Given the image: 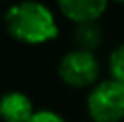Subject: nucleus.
<instances>
[{
	"label": "nucleus",
	"mask_w": 124,
	"mask_h": 122,
	"mask_svg": "<svg viewBox=\"0 0 124 122\" xmlns=\"http://www.w3.org/2000/svg\"><path fill=\"white\" fill-rule=\"evenodd\" d=\"M4 22L9 36L25 45L52 41L59 32L52 11L36 0H22L13 4L6 13Z\"/></svg>",
	"instance_id": "f257e3e1"
},
{
	"label": "nucleus",
	"mask_w": 124,
	"mask_h": 122,
	"mask_svg": "<svg viewBox=\"0 0 124 122\" xmlns=\"http://www.w3.org/2000/svg\"><path fill=\"white\" fill-rule=\"evenodd\" d=\"M86 111L93 122H121L124 119V85L108 79L88 93Z\"/></svg>",
	"instance_id": "f03ea898"
},
{
	"label": "nucleus",
	"mask_w": 124,
	"mask_h": 122,
	"mask_svg": "<svg viewBox=\"0 0 124 122\" xmlns=\"http://www.w3.org/2000/svg\"><path fill=\"white\" fill-rule=\"evenodd\" d=\"M99 61L88 50H70L58 65V75L65 85L72 88H86L99 77Z\"/></svg>",
	"instance_id": "7ed1b4c3"
},
{
	"label": "nucleus",
	"mask_w": 124,
	"mask_h": 122,
	"mask_svg": "<svg viewBox=\"0 0 124 122\" xmlns=\"http://www.w3.org/2000/svg\"><path fill=\"white\" fill-rule=\"evenodd\" d=\"M56 2L59 11L78 25L97 22L108 7V0H56Z\"/></svg>",
	"instance_id": "20e7f679"
},
{
	"label": "nucleus",
	"mask_w": 124,
	"mask_h": 122,
	"mask_svg": "<svg viewBox=\"0 0 124 122\" xmlns=\"http://www.w3.org/2000/svg\"><path fill=\"white\" fill-rule=\"evenodd\" d=\"M34 113L31 99L22 92H7L0 97V119L4 122H29Z\"/></svg>",
	"instance_id": "39448f33"
},
{
	"label": "nucleus",
	"mask_w": 124,
	"mask_h": 122,
	"mask_svg": "<svg viewBox=\"0 0 124 122\" xmlns=\"http://www.w3.org/2000/svg\"><path fill=\"white\" fill-rule=\"evenodd\" d=\"M102 27L97 22H90V23H81L76 27L74 38L78 41V49L81 50H95L99 45L102 43Z\"/></svg>",
	"instance_id": "423d86ee"
},
{
	"label": "nucleus",
	"mask_w": 124,
	"mask_h": 122,
	"mask_svg": "<svg viewBox=\"0 0 124 122\" xmlns=\"http://www.w3.org/2000/svg\"><path fill=\"white\" fill-rule=\"evenodd\" d=\"M108 68H110V74H112L113 81L124 85V43L117 45L112 50L110 59H108Z\"/></svg>",
	"instance_id": "0eeeda50"
},
{
	"label": "nucleus",
	"mask_w": 124,
	"mask_h": 122,
	"mask_svg": "<svg viewBox=\"0 0 124 122\" xmlns=\"http://www.w3.org/2000/svg\"><path fill=\"white\" fill-rule=\"evenodd\" d=\"M29 122H67L59 113L52 111V110H38L34 115L31 117Z\"/></svg>",
	"instance_id": "6e6552de"
},
{
	"label": "nucleus",
	"mask_w": 124,
	"mask_h": 122,
	"mask_svg": "<svg viewBox=\"0 0 124 122\" xmlns=\"http://www.w3.org/2000/svg\"><path fill=\"white\" fill-rule=\"evenodd\" d=\"M113 2H119V4H124V0H113Z\"/></svg>",
	"instance_id": "1a4fd4ad"
}]
</instances>
